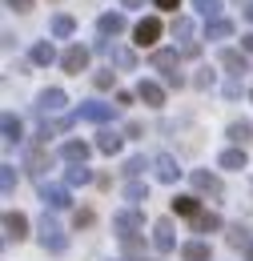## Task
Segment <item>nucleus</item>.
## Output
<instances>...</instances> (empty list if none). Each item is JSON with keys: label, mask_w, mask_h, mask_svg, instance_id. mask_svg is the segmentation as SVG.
<instances>
[{"label": "nucleus", "mask_w": 253, "mask_h": 261, "mask_svg": "<svg viewBox=\"0 0 253 261\" xmlns=\"http://www.w3.org/2000/svg\"><path fill=\"white\" fill-rule=\"evenodd\" d=\"M36 241H40V249L44 253H64L68 249V233L61 229V221L44 209V217H40V225H36Z\"/></svg>", "instance_id": "nucleus-1"}, {"label": "nucleus", "mask_w": 253, "mask_h": 261, "mask_svg": "<svg viewBox=\"0 0 253 261\" xmlns=\"http://www.w3.org/2000/svg\"><path fill=\"white\" fill-rule=\"evenodd\" d=\"M149 65L157 68L161 76H165V85L169 89H181L185 85V76H181V57H177V48H157L153 57H149Z\"/></svg>", "instance_id": "nucleus-2"}, {"label": "nucleus", "mask_w": 253, "mask_h": 261, "mask_svg": "<svg viewBox=\"0 0 253 261\" xmlns=\"http://www.w3.org/2000/svg\"><path fill=\"white\" fill-rule=\"evenodd\" d=\"M72 117H77V121H89V125H100V129H105V125L117 117V105H105V100H81Z\"/></svg>", "instance_id": "nucleus-3"}, {"label": "nucleus", "mask_w": 253, "mask_h": 261, "mask_svg": "<svg viewBox=\"0 0 253 261\" xmlns=\"http://www.w3.org/2000/svg\"><path fill=\"white\" fill-rule=\"evenodd\" d=\"M145 229V217L137 213V209H121V213H113V233L121 237V241H129V237H137Z\"/></svg>", "instance_id": "nucleus-4"}, {"label": "nucleus", "mask_w": 253, "mask_h": 261, "mask_svg": "<svg viewBox=\"0 0 253 261\" xmlns=\"http://www.w3.org/2000/svg\"><path fill=\"white\" fill-rule=\"evenodd\" d=\"M89 57H93V48H85V44L77 40V44H68V48L61 53V68L72 72V76H81V72L89 68Z\"/></svg>", "instance_id": "nucleus-5"}, {"label": "nucleus", "mask_w": 253, "mask_h": 261, "mask_svg": "<svg viewBox=\"0 0 253 261\" xmlns=\"http://www.w3.org/2000/svg\"><path fill=\"white\" fill-rule=\"evenodd\" d=\"M64 105H68V93H64V89H40V93H36V113H40V117H57Z\"/></svg>", "instance_id": "nucleus-6"}, {"label": "nucleus", "mask_w": 253, "mask_h": 261, "mask_svg": "<svg viewBox=\"0 0 253 261\" xmlns=\"http://www.w3.org/2000/svg\"><path fill=\"white\" fill-rule=\"evenodd\" d=\"M161 33H165V29H161V20H157V16H141V20L133 24V40H137L141 48L157 44V40H161Z\"/></svg>", "instance_id": "nucleus-7"}, {"label": "nucleus", "mask_w": 253, "mask_h": 261, "mask_svg": "<svg viewBox=\"0 0 253 261\" xmlns=\"http://www.w3.org/2000/svg\"><path fill=\"white\" fill-rule=\"evenodd\" d=\"M153 173H157V181H165V185H177L185 169L177 165V157H173V153H157V157H153Z\"/></svg>", "instance_id": "nucleus-8"}, {"label": "nucleus", "mask_w": 253, "mask_h": 261, "mask_svg": "<svg viewBox=\"0 0 253 261\" xmlns=\"http://www.w3.org/2000/svg\"><path fill=\"white\" fill-rule=\"evenodd\" d=\"M189 181H193V189H197V193H205V197H221L225 193L221 177H217V173H209V169H193Z\"/></svg>", "instance_id": "nucleus-9"}, {"label": "nucleus", "mask_w": 253, "mask_h": 261, "mask_svg": "<svg viewBox=\"0 0 253 261\" xmlns=\"http://www.w3.org/2000/svg\"><path fill=\"white\" fill-rule=\"evenodd\" d=\"M153 245H157V253H173L177 249V233H173V221L169 217H161V221H153Z\"/></svg>", "instance_id": "nucleus-10"}, {"label": "nucleus", "mask_w": 253, "mask_h": 261, "mask_svg": "<svg viewBox=\"0 0 253 261\" xmlns=\"http://www.w3.org/2000/svg\"><path fill=\"white\" fill-rule=\"evenodd\" d=\"M40 201H44L48 213H57V209L72 205V193H68V185H40Z\"/></svg>", "instance_id": "nucleus-11"}, {"label": "nucleus", "mask_w": 253, "mask_h": 261, "mask_svg": "<svg viewBox=\"0 0 253 261\" xmlns=\"http://www.w3.org/2000/svg\"><path fill=\"white\" fill-rule=\"evenodd\" d=\"M221 68H229L233 81H241V72H249V53L245 48H221Z\"/></svg>", "instance_id": "nucleus-12"}, {"label": "nucleus", "mask_w": 253, "mask_h": 261, "mask_svg": "<svg viewBox=\"0 0 253 261\" xmlns=\"http://www.w3.org/2000/svg\"><path fill=\"white\" fill-rule=\"evenodd\" d=\"M96 153H105V157H117V153H121V145H125V133H117V129H109V125H105V129L96 133Z\"/></svg>", "instance_id": "nucleus-13"}, {"label": "nucleus", "mask_w": 253, "mask_h": 261, "mask_svg": "<svg viewBox=\"0 0 253 261\" xmlns=\"http://www.w3.org/2000/svg\"><path fill=\"white\" fill-rule=\"evenodd\" d=\"M96 145H89V141H77V137H72V141H64L61 145V157L68 165H89V153H93Z\"/></svg>", "instance_id": "nucleus-14"}, {"label": "nucleus", "mask_w": 253, "mask_h": 261, "mask_svg": "<svg viewBox=\"0 0 253 261\" xmlns=\"http://www.w3.org/2000/svg\"><path fill=\"white\" fill-rule=\"evenodd\" d=\"M125 29H129L125 12H100V16H96V33L100 36H121Z\"/></svg>", "instance_id": "nucleus-15"}, {"label": "nucleus", "mask_w": 253, "mask_h": 261, "mask_svg": "<svg viewBox=\"0 0 253 261\" xmlns=\"http://www.w3.org/2000/svg\"><path fill=\"white\" fill-rule=\"evenodd\" d=\"M0 133H4V145H8V149L20 145V141H24V125H20V117H16V113H4V117H0Z\"/></svg>", "instance_id": "nucleus-16"}, {"label": "nucleus", "mask_w": 253, "mask_h": 261, "mask_svg": "<svg viewBox=\"0 0 253 261\" xmlns=\"http://www.w3.org/2000/svg\"><path fill=\"white\" fill-rule=\"evenodd\" d=\"M29 237V217L24 213H4V241H24Z\"/></svg>", "instance_id": "nucleus-17"}, {"label": "nucleus", "mask_w": 253, "mask_h": 261, "mask_svg": "<svg viewBox=\"0 0 253 261\" xmlns=\"http://www.w3.org/2000/svg\"><path fill=\"white\" fill-rule=\"evenodd\" d=\"M137 100H145L149 109H165V89H161L157 81H141L137 85Z\"/></svg>", "instance_id": "nucleus-18"}, {"label": "nucleus", "mask_w": 253, "mask_h": 261, "mask_svg": "<svg viewBox=\"0 0 253 261\" xmlns=\"http://www.w3.org/2000/svg\"><path fill=\"white\" fill-rule=\"evenodd\" d=\"M29 61H32L36 68H48L53 61H61V57H57V48H53V40H36V44L29 48Z\"/></svg>", "instance_id": "nucleus-19"}, {"label": "nucleus", "mask_w": 253, "mask_h": 261, "mask_svg": "<svg viewBox=\"0 0 253 261\" xmlns=\"http://www.w3.org/2000/svg\"><path fill=\"white\" fill-rule=\"evenodd\" d=\"M237 33V24L229 16H217V20H205V40H229Z\"/></svg>", "instance_id": "nucleus-20"}, {"label": "nucleus", "mask_w": 253, "mask_h": 261, "mask_svg": "<svg viewBox=\"0 0 253 261\" xmlns=\"http://www.w3.org/2000/svg\"><path fill=\"white\" fill-rule=\"evenodd\" d=\"M181 261H213V249H209V241H201V237H193L181 245Z\"/></svg>", "instance_id": "nucleus-21"}, {"label": "nucleus", "mask_w": 253, "mask_h": 261, "mask_svg": "<svg viewBox=\"0 0 253 261\" xmlns=\"http://www.w3.org/2000/svg\"><path fill=\"white\" fill-rule=\"evenodd\" d=\"M217 165L229 169V173H241V169L249 165V157H245V149H241V145H233V149H225L221 157H217Z\"/></svg>", "instance_id": "nucleus-22"}, {"label": "nucleus", "mask_w": 253, "mask_h": 261, "mask_svg": "<svg viewBox=\"0 0 253 261\" xmlns=\"http://www.w3.org/2000/svg\"><path fill=\"white\" fill-rule=\"evenodd\" d=\"M109 65L121 68V72H133V68H137V53H133V48H121V44H113V53H109Z\"/></svg>", "instance_id": "nucleus-23"}, {"label": "nucleus", "mask_w": 253, "mask_h": 261, "mask_svg": "<svg viewBox=\"0 0 253 261\" xmlns=\"http://www.w3.org/2000/svg\"><path fill=\"white\" fill-rule=\"evenodd\" d=\"M48 33L57 36V40H68V36L77 33V20H72L68 12H57V16H53V24H48Z\"/></svg>", "instance_id": "nucleus-24"}, {"label": "nucleus", "mask_w": 253, "mask_h": 261, "mask_svg": "<svg viewBox=\"0 0 253 261\" xmlns=\"http://www.w3.org/2000/svg\"><path fill=\"white\" fill-rule=\"evenodd\" d=\"M89 181H93V169H89V165H68V169H64V185H68V189L89 185Z\"/></svg>", "instance_id": "nucleus-25"}, {"label": "nucleus", "mask_w": 253, "mask_h": 261, "mask_svg": "<svg viewBox=\"0 0 253 261\" xmlns=\"http://www.w3.org/2000/svg\"><path fill=\"white\" fill-rule=\"evenodd\" d=\"M225 137H229L233 145H241V149H245V145L253 141V125H249V121H233V125L225 129Z\"/></svg>", "instance_id": "nucleus-26"}, {"label": "nucleus", "mask_w": 253, "mask_h": 261, "mask_svg": "<svg viewBox=\"0 0 253 261\" xmlns=\"http://www.w3.org/2000/svg\"><path fill=\"white\" fill-rule=\"evenodd\" d=\"M173 213L177 217H197L201 213V197H173Z\"/></svg>", "instance_id": "nucleus-27"}, {"label": "nucleus", "mask_w": 253, "mask_h": 261, "mask_svg": "<svg viewBox=\"0 0 253 261\" xmlns=\"http://www.w3.org/2000/svg\"><path fill=\"white\" fill-rule=\"evenodd\" d=\"M225 241H229L233 249H249V245H253V237H249V229H245V225H229Z\"/></svg>", "instance_id": "nucleus-28"}, {"label": "nucleus", "mask_w": 253, "mask_h": 261, "mask_svg": "<svg viewBox=\"0 0 253 261\" xmlns=\"http://www.w3.org/2000/svg\"><path fill=\"white\" fill-rule=\"evenodd\" d=\"M221 229V217L217 213H197L193 217V233H217Z\"/></svg>", "instance_id": "nucleus-29"}, {"label": "nucleus", "mask_w": 253, "mask_h": 261, "mask_svg": "<svg viewBox=\"0 0 253 261\" xmlns=\"http://www.w3.org/2000/svg\"><path fill=\"white\" fill-rule=\"evenodd\" d=\"M173 40L193 44V20H189V16H173Z\"/></svg>", "instance_id": "nucleus-30"}, {"label": "nucleus", "mask_w": 253, "mask_h": 261, "mask_svg": "<svg viewBox=\"0 0 253 261\" xmlns=\"http://www.w3.org/2000/svg\"><path fill=\"white\" fill-rule=\"evenodd\" d=\"M125 201H129V205L149 201V185H145V181H129V185H125Z\"/></svg>", "instance_id": "nucleus-31"}, {"label": "nucleus", "mask_w": 253, "mask_h": 261, "mask_svg": "<svg viewBox=\"0 0 253 261\" xmlns=\"http://www.w3.org/2000/svg\"><path fill=\"white\" fill-rule=\"evenodd\" d=\"M48 165H53V157H44L40 149H29V173H32V177H44Z\"/></svg>", "instance_id": "nucleus-32"}, {"label": "nucleus", "mask_w": 253, "mask_h": 261, "mask_svg": "<svg viewBox=\"0 0 253 261\" xmlns=\"http://www.w3.org/2000/svg\"><path fill=\"white\" fill-rule=\"evenodd\" d=\"M0 189H4V197H12V189H16V165H0Z\"/></svg>", "instance_id": "nucleus-33"}, {"label": "nucleus", "mask_w": 253, "mask_h": 261, "mask_svg": "<svg viewBox=\"0 0 253 261\" xmlns=\"http://www.w3.org/2000/svg\"><path fill=\"white\" fill-rule=\"evenodd\" d=\"M193 8H197L205 20H217V16H221V0H193Z\"/></svg>", "instance_id": "nucleus-34"}, {"label": "nucleus", "mask_w": 253, "mask_h": 261, "mask_svg": "<svg viewBox=\"0 0 253 261\" xmlns=\"http://www.w3.org/2000/svg\"><path fill=\"white\" fill-rule=\"evenodd\" d=\"M193 85L205 93V89H213V85H217V72H213L209 65H201V68H197V76H193Z\"/></svg>", "instance_id": "nucleus-35"}, {"label": "nucleus", "mask_w": 253, "mask_h": 261, "mask_svg": "<svg viewBox=\"0 0 253 261\" xmlns=\"http://www.w3.org/2000/svg\"><path fill=\"white\" fill-rule=\"evenodd\" d=\"M149 165H153V161H145V157H129V161H125V169H121V173H125L129 181H137V177H141V173H145Z\"/></svg>", "instance_id": "nucleus-36"}, {"label": "nucleus", "mask_w": 253, "mask_h": 261, "mask_svg": "<svg viewBox=\"0 0 253 261\" xmlns=\"http://www.w3.org/2000/svg\"><path fill=\"white\" fill-rule=\"evenodd\" d=\"M93 85L96 89H113V85H117V72H113V68H100V72L93 76Z\"/></svg>", "instance_id": "nucleus-37"}, {"label": "nucleus", "mask_w": 253, "mask_h": 261, "mask_svg": "<svg viewBox=\"0 0 253 261\" xmlns=\"http://www.w3.org/2000/svg\"><path fill=\"white\" fill-rule=\"evenodd\" d=\"M241 93H245V89H241V81H229V85H225V97H229V100H237Z\"/></svg>", "instance_id": "nucleus-38"}, {"label": "nucleus", "mask_w": 253, "mask_h": 261, "mask_svg": "<svg viewBox=\"0 0 253 261\" xmlns=\"http://www.w3.org/2000/svg\"><path fill=\"white\" fill-rule=\"evenodd\" d=\"M4 8H12V12H29L32 0H4Z\"/></svg>", "instance_id": "nucleus-39"}, {"label": "nucleus", "mask_w": 253, "mask_h": 261, "mask_svg": "<svg viewBox=\"0 0 253 261\" xmlns=\"http://www.w3.org/2000/svg\"><path fill=\"white\" fill-rule=\"evenodd\" d=\"M153 4H157L161 12H177V8H181V0H153Z\"/></svg>", "instance_id": "nucleus-40"}, {"label": "nucleus", "mask_w": 253, "mask_h": 261, "mask_svg": "<svg viewBox=\"0 0 253 261\" xmlns=\"http://www.w3.org/2000/svg\"><path fill=\"white\" fill-rule=\"evenodd\" d=\"M81 225H93V213H89V209H81V213H77V229Z\"/></svg>", "instance_id": "nucleus-41"}, {"label": "nucleus", "mask_w": 253, "mask_h": 261, "mask_svg": "<svg viewBox=\"0 0 253 261\" xmlns=\"http://www.w3.org/2000/svg\"><path fill=\"white\" fill-rule=\"evenodd\" d=\"M241 48H245V53L253 57V33H245V36H241Z\"/></svg>", "instance_id": "nucleus-42"}, {"label": "nucleus", "mask_w": 253, "mask_h": 261, "mask_svg": "<svg viewBox=\"0 0 253 261\" xmlns=\"http://www.w3.org/2000/svg\"><path fill=\"white\" fill-rule=\"evenodd\" d=\"M145 0H121V8H141Z\"/></svg>", "instance_id": "nucleus-43"}, {"label": "nucleus", "mask_w": 253, "mask_h": 261, "mask_svg": "<svg viewBox=\"0 0 253 261\" xmlns=\"http://www.w3.org/2000/svg\"><path fill=\"white\" fill-rule=\"evenodd\" d=\"M245 20H249V24H253V4H245Z\"/></svg>", "instance_id": "nucleus-44"}, {"label": "nucleus", "mask_w": 253, "mask_h": 261, "mask_svg": "<svg viewBox=\"0 0 253 261\" xmlns=\"http://www.w3.org/2000/svg\"><path fill=\"white\" fill-rule=\"evenodd\" d=\"M245 261H253V245H249V249H245Z\"/></svg>", "instance_id": "nucleus-45"}, {"label": "nucleus", "mask_w": 253, "mask_h": 261, "mask_svg": "<svg viewBox=\"0 0 253 261\" xmlns=\"http://www.w3.org/2000/svg\"><path fill=\"white\" fill-rule=\"evenodd\" d=\"M249 100H253V85H249Z\"/></svg>", "instance_id": "nucleus-46"}, {"label": "nucleus", "mask_w": 253, "mask_h": 261, "mask_svg": "<svg viewBox=\"0 0 253 261\" xmlns=\"http://www.w3.org/2000/svg\"><path fill=\"white\" fill-rule=\"evenodd\" d=\"M245 4H253V0H245Z\"/></svg>", "instance_id": "nucleus-47"}]
</instances>
